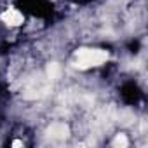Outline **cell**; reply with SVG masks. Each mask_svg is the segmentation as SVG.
Returning a JSON list of instances; mask_svg holds the SVG:
<instances>
[{"label": "cell", "instance_id": "obj_5", "mask_svg": "<svg viewBox=\"0 0 148 148\" xmlns=\"http://www.w3.org/2000/svg\"><path fill=\"white\" fill-rule=\"evenodd\" d=\"M127 145H129V141H127L125 134H117L115 136V139H113V146L115 148H125Z\"/></svg>", "mask_w": 148, "mask_h": 148}, {"label": "cell", "instance_id": "obj_3", "mask_svg": "<svg viewBox=\"0 0 148 148\" xmlns=\"http://www.w3.org/2000/svg\"><path fill=\"white\" fill-rule=\"evenodd\" d=\"M49 136L51 138H58V139H64V138H68V134H70V129H68V125H64V124H52L51 127H49Z\"/></svg>", "mask_w": 148, "mask_h": 148}, {"label": "cell", "instance_id": "obj_4", "mask_svg": "<svg viewBox=\"0 0 148 148\" xmlns=\"http://www.w3.org/2000/svg\"><path fill=\"white\" fill-rule=\"evenodd\" d=\"M59 73H61V68H59L58 63H49V64H47V77H49L51 80L59 79Z\"/></svg>", "mask_w": 148, "mask_h": 148}, {"label": "cell", "instance_id": "obj_2", "mask_svg": "<svg viewBox=\"0 0 148 148\" xmlns=\"http://www.w3.org/2000/svg\"><path fill=\"white\" fill-rule=\"evenodd\" d=\"M0 18H2V21H4L5 25H9V26H19V25L23 23V14H21L19 11H16V9L5 11Z\"/></svg>", "mask_w": 148, "mask_h": 148}, {"label": "cell", "instance_id": "obj_1", "mask_svg": "<svg viewBox=\"0 0 148 148\" xmlns=\"http://www.w3.org/2000/svg\"><path fill=\"white\" fill-rule=\"evenodd\" d=\"M108 59V52L101 49H80L77 52L75 66L80 70H87L92 66H99Z\"/></svg>", "mask_w": 148, "mask_h": 148}, {"label": "cell", "instance_id": "obj_6", "mask_svg": "<svg viewBox=\"0 0 148 148\" xmlns=\"http://www.w3.org/2000/svg\"><path fill=\"white\" fill-rule=\"evenodd\" d=\"M21 145H23V143H21V141H18V139H16V141L12 143V146H21Z\"/></svg>", "mask_w": 148, "mask_h": 148}]
</instances>
